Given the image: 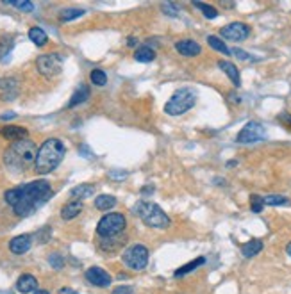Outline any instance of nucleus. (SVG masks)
I'll return each instance as SVG.
<instances>
[{
	"label": "nucleus",
	"mask_w": 291,
	"mask_h": 294,
	"mask_svg": "<svg viewBox=\"0 0 291 294\" xmlns=\"http://www.w3.org/2000/svg\"><path fill=\"white\" fill-rule=\"evenodd\" d=\"M52 196V187L47 180H34L20 187L8 189L4 192V200L8 205H11L16 216L27 218L34 211L45 205L48 198Z\"/></svg>",
	"instance_id": "obj_1"
},
{
	"label": "nucleus",
	"mask_w": 291,
	"mask_h": 294,
	"mask_svg": "<svg viewBox=\"0 0 291 294\" xmlns=\"http://www.w3.org/2000/svg\"><path fill=\"white\" fill-rule=\"evenodd\" d=\"M36 143L31 139H22V141L13 143L4 152V164L8 170L20 173V171H25L27 168L36 164Z\"/></svg>",
	"instance_id": "obj_2"
},
{
	"label": "nucleus",
	"mask_w": 291,
	"mask_h": 294,
	"mask_svg": "<svg viewBox=\"0 0 291 294\" xmlns=\"http://www.w3.org/2000/svg\"><path fill=\"white\" fill-rule=\"evenodd\" d=\"M66 155V146L61 139L50 138L40 146L36 155V171L40 175H48L63 162V157Z\"/></svg>",
	"instance_id": "obj_3"
},
{
	"label": "nucleus",
	"mask_w": 291,
	"mask_h": 294,
	"mask_svg": "<svg viewBox=\"0 0 291 294\" xmlns=\"http://www.w3.org/2000/svg\"><path fill=\"white\" fill-rule=\"evenodd\" d=\"M134 214L138 216L147 226H150V228L163 230L170 226V218H168V214L159 207V205L152 204V202H145V200L138 202V204L134 205Z\"/></svg>",
	"instance_id": "obj_4"
},
{
	"label": "nucleus",
	"mask_w": 291,
	"mask_h": 294,
	"mask_svg": "<svg viewBox=\"0 0 291 294\" xmlns=\"http://www.w3.org/2000/svg\"><path fill=\"white\" fill-rule=\"evenodd\" d=\"M197 104V93L191 87H182L177 89L170 96V100L164 106V113L170 116H181V114L188 113L189 109H193Z\"/></svg>",
	"instance_id": "obj_5"
},
{
	"label": "nucleus",
	"mask_w": 291,
	"mask_h": 294,
	"mask_svg": "<svg viewBox=\"0 0 291 294\" xmlns=\"http://www.w3.org/2000/svg\"><path fill=\"white\" fill-rule=\"evenodd\" d=\"M127 226V219L120 212H111L106 214L97 225V234H99L102 239H113V237L120 236L122 232Z\"/></svg>",
	"instance_id": "obj_6"
},
{
	"label": "nucleus",
	"mask_w": 291,
	"mask_h": 294,
	"mask_svg": "<svg viewBox=\"0 0 291 294\" xmlns=\"http://www.w3.org/2000/svg\"><path fill=\"white\" fill-rule=\"evenodd\" d=\"M122 260L127 266L129 269H134V271H141L149 264V250H147L143 244H132L131 248L124 251L122 255Z\"/></svg>",
	"instance_id": "obj_7"
},
{
	"label": "nucleus",
	"mask_w": 291,
	"mask_h": 294,
	"mask_svg": "<svg viewBox=\"0 0 291 294\" xmlns=\"http://www.w3.org/2000/svg\"><path fill=\"white\" fill-rule=\"evenodd\" d=\"M266 138V128L263 127L257 121H248L243 128L240 130V134L236 136V141L240 145H254Z\"/></svg>",
	"instance_id": "obj_8"
},
{
	"label": "nucleus",
	"mask_w": 291,
	"mask_h": 294,
	"mask_svg": "<svg viewBox=\"0 0 291 294\" xmlns=\"http://www.w3.org/2000/svg\"><path fill=\"white\" fill-rule=\"evenodd\" d=\"M63 66V57L59 54H43L38 57L36 68L41 75L45 77H54L61 72Z\"/></svg>",
	"instance_id": "obj_9"
},
{
	"label": "nucleus",
	"mask_w": 291,
	"mask_h": 294,
	"mask_svg": "<svg viewBox=\"0 0 291 294\" xmlns=\"http://www.w3.org/2000/svg\"><path fill=\"white\" fill-rule=\"evenodd\" d=\"M250 36V27L243 22H232L222 29V38L229 41H243Z\"/></svg>",
	"instance_id": "obj_10"
},
{
	"label": "nucleus",
	"mask_w": 291,
	"mask_h": 294,
	"mask_svg": "<svg viewBox=\"0 0 291 294\" xmlns=\"http://www.w3.org/2000/svg\"><path fill=\"white\" fill-rule=\"evenodd\" d=\"M86 280L95 287H109L111 285V275L106 269L99 268V266H93L86 271Z\"/></svg>",
	"instance_id": "obj_11"
},
{
	"label": "nucleus",
	"mask_w": 291,
	"mask_h": 294,
	"mask_svg": "<svg viewBox=\"0 0 291 294\" xmlns=\"http://www.w3.org/2000/svg\"><path fill=\"white\" fill-rule=\"evenodd\" d=\"M175 50L184 57H195L202 52V47L195 40H181L175 43Z\"/></svg>",
	"instance_id": "obj_12"
},
{
	"label": "nucleus",
	"mask_w": 291,
	"mask_h": 294,
	"mask_svg": "<svg viewBox=\"0 0 291 294\" xmlns=\"http://www.w3.org/2000/svg\"><path fill=\"white\" fill-rule=\"evenodd\" d=\"M31 246H33V237L31 236H16L11 239V243H9V250L13 251L15 255H23L27 253V251L31 250Z\"/></svg>",
	"instance_id": "obj_13"
},
{
	"label": "nucleus",
	"mask_w": 291,
	"mask_h": 294,
	"mask_svg": "<svg viewBox=\"0 0 291 294\" xmlns=\"http://www.w3.org/2000/svg\"><path fill=\"white\" fill-rule=\"evenodd\" d=\"M2 136L9 141L16 143V141H22V139H27L29 132H27L25 127H18V125H8V127L2 128Z\"/></svg>",
	"instance_id": "obj_14"
},
{
	"label": "nucleus",
	"mask_w": 291,
	"mask_h": 294,
	"mask_svg": "<svg viewBox=\"0 0 291 294\" xmlns=\"http://www.w3.org/2000/svg\"><path fill=\"white\" fill-rule=\"evenodd\" d=\"M90 86H86V84H80L79 87H77V91L72 94V98H70V102H68V107L72 109V107H77L80 106V104H84L86 100H90Z\"/></svg>",
	"instance_id": "obj_15"
},
{
	"label": "nucleus",
	"mask_w": 291,
	"mask_h": 294,
	"mask_svg": "<svg viewBox=\"0 0 291 294\" xmlns=\"http://www.w3.org/2000/svg\"><path fill=\"white\" fill-rule=\"evenodd\" d=\"M36 287H38V280L34 278L33 275H22L18 278V282H16V290H18L20 294L33 292V290H36Z\"/></svg>",
	"instance_id": "obj_16"
},
{
	"label": "nucleus",
	"mask_w": 291,
	"mask_h": 294,
	"mask_svg": "<svg viewBox=\"0 0 291 294\" xmlns=\"http://www.w3.org/2000/svg\"><path fill=\"white\" fill-rule=\"evenodd\" d=\"M218 66H220V70H222V72L225 73V75L229 77L230 80H232L234 86H236V87H240V86H241L240 72H238V68L232 64V62H229V61H220V62H218Z\"/></svg>",
	"instance_id": "obj_17"
},
{
	"label": "nucleus",
	"mask_w": 291,
	"mask_h": 294,
	"mask_svg": "<svg viewBox=\"0 0 291 294\" xmlns=\"http://www.w3.org/2000/svg\"><path fill=\"white\" fill-rule=\"evenodd\" d=\"M80 211H82V202H79V200L68 202V204L61 209V218L70 221V219L77 218V216L80 214Z\"/></svg>",
	"instance_id": "obj_18"
},
{
	"label": "nucleus",
	"mask_w": 291,
	"mask_h": 294,
	"mask_svg": "<svg viewBox=\"0 0 291 294\" xmlns=\"http://www.w3.org/2000/svg\"><path fill=\"white\" fill-rule=\"evenodd\" d=\"M15 48V38L4 36L0 40V62H8L11 59V52Z\"/></svg>",
	"instance_id": "obj_19"
},
{
	"label": "nucleus",
	"mask_w": 291,
	"mask_h": 294,
	"mask_svg": "<svg viewBox=\"0 0 291 294\" xmlns=\"http://www.w3.org/2000/svg\"><path fill=\"white\" fill-rule=\"evenodd\" d=\"M261 250H263V241L259 239H250L248 243H245L243 246H241V253H243L245 258L255 257L257 253H261Z\"/></svg>",
	"instance_id": "obj_20"
},
{
	"label": "nucleus",
	"mask_w": 291,
	"mask_h": 294,
	"mask_svg": "<svg viewBox=\"0 0 291 294\" xmlns=\"http://www.w3.org/2000/svg\"><path fill=\"white\" fill-rule=\"evenodd\" d=\"M93 192H95V189H93V185H90V184H80V185H77V187H73L72 191H70V196L72 198H77V200H84V198H90V196H93Z\"/></svg>",
	"instance_id": "obj_21"
},
{
	"label": "nucleus",
	"mask_w": 291,
	"mask_h": 294,
	"mask_svg": "<svg viewBox=\"0 0 291 294\" xmlns=\"http://www.w3.org/2000/svg\"><path fill=\"white\" fill-rule=\"evenodd\" d=\"M29 40L33 41L36 47H43V45H47L48 36H47V32L41 29V27H31L29 29Z\"/></svg>",
	"instance_id": "obj_22"
},
{
	"label": "nucleus",
	"mask_w": 291,
	"mask_h": 294,
	"mask_svg": "<svg viewBox=\"0 0 291 294\" xmlns=\"http://www.w3.org/2000/svg\"><path fill=\"white\" fill-rule=\"evenodd\" d=\"M117 205V198L111 194H100L95 198V207L99 209V211H109Z\"/></svg>",
	"instance_id": "obj_23"
},
{
	"label": "nucleus",
	"mask_w": 291,
	"mask_h": 294,
	"mask_svg": "<svg viewBox=\"0 0 291 294\" xmlns=\"http://www.w3.org/2000/svg\"><path fill=\"white\" fill-rule=\"evenodd\" d=\"M202 264H206V257L195 258V260L188 262V264L181 266V268H179L177 271H175V276H184V275H188V273H191V271H195L197 268H200Z\"/></svg>",
	"instance_id": "obj_24"
},
{
	"label": "nucleus",
	"mask_w": 291,
	"mask_h": 294,
	"mask_svg": "<svg viewBox=\"0 0 291 294\" xmlns=\"http://www.w3.org/2000/svg\"><path fill=\"white\" fill-rule=\"evenodd\" d=\"M134 59L138 62H152L156 59V52L150 47H141L134 52Z\"/></svg>",
	"instance_id": "obj_25"
},
{
	"label": "nucleus",
	"mask_w": 291,
	"mask_h": 294,
	"mask_svg": "<svg viewBox=\"0 0 291 294\" xmlns=\"http://www.w3.org/2000/svg\"><path fill=\"white\" fill-rule=\"evenodd\" d=\"M84 15V9H79V8H66L59 13V20L61 22H72V20H77Z\"/></svg>",
	"instance_id": "obj_26"
},
{
	"label": "nucleus",
	"mask_w": 291,
	"mask_h": 294,
	"mask_svg": "<svg viewBox=\"0 0 291 294\" xmlns=\"http://www.w3.org/2000/svg\"><path fill=\"white\" fill-rule=\"evenodd\" d=\"M265 205H272V207H280V205H289V198L282 194H268L263 198Z\"/></svg>",
	"instance_id": "obj_27"
},
{
	"label": "nucleus",
	"mask_w": 291,
	"mask_h": 294,
	"mask_svg": "<svg viewBox=\"0 0 291 294\" xmlns=\"http://www.w3.org/2000/svg\"><path fill=\"white\" fill-rule=\"evenodd\" d=\"M208 43H209V47L211 48H215L216 52H220V54H223V55H230V48L227 47L225 43H223L220 38H216V36H208Z\"/></svg>",
	"instance_id": "obj_28"
},
{
	"label": "nucleus",
	"mask_w": 291,
	"mask_h": 294,
	"mask_svg": "<svg viewBox=\"0 0 291 294\" xmlns=\"http://www.w3.org/2000/svg\"><path fill=\"white\" fill-rule=\"evenodd\" d=\"M193 8L200 9V11L204 13L206 18H209V20L218 18V9L213 8V6H209V4H202V2H195V0H193Z\"/></svg>",
	"instance_id": "obj_29"
},
{
	"label": "nucleus",
	"mask_w": 291,
	"mask_h": 294,
	"mask_svg": "<svg viewBox=\"0 0 291 294\" xmlns=\"http://www.w3.org/2000/svg\"><path fill=\"white\" fill-rule=\"evenodd\" d=\"M90 79H91V82H93L95 86H99V87H102V86H106V84H107L106 72H104V70H100V68H95L93 72L90 73Z\"/></svg>",
	"instance_id": "obj_30"
},
{
	"label": "nucleus",
	"mask_w": 291,
	"mask_h": 294,
	"mask_svg": "<svg viewBox=\"0 0 291 294\" xmlns=\"http://www.w3.org/2000/svg\"><path fill=\"white\" fill-rule=\"evenodd\" d=\"M263 207H265V202H263V196L259 194H252L250 196V209L252 212H261Z\"/></svg>",
	"instance_id": "obj_31"
},
{
	"label": "nucleus",
	"mask_w": 291,
	"mask_h": 294,
	"mask_svg": "<svg viewBox=\"0 0 291 294\" xmlns=\"http://www.w3.org/2000/svg\"><path fill=\"white\" fill-rule=\"evenodd\" d=\"M48 264H50L54 269H63L65 258H63V255H59V253H50L48 255Z\"/></svg>",
	"instance_id": "obj_32"
},
{
	"label": "nucleus",
	"mask_w": 291,
	"mask_h": 294,
	"mask_svg": "<svg viewBox=\"0 0 291 294\" xmlns=\"http://www.w3.org/2000/svg\"><path fill=\"white\" fill-rule=\"evenodd\" d=\"M161 11H163L164 15L171 16V18L179 16V8L175 4H170V2H164V4H161Z\"/></svg>",
	"instance_id": "obj_33"
},
{
	"label": "nucleus",
	"mask_w": 291,
	"mask_h": 294,
	"mask_svg": "<svg viewBox=\"0 0 291 294\" xmlns=\"http://www.w3.org/2000/svg\"><path fill=\"white\" fill-rule=\"evenodd\" d=\"M15 86H16V80L15 79H0V89H2V91L15 89Z\"/></svg>",
	"instance_id": "obj_34"
},
{
	"label": "nucleus",
	"mask_w": 291,
	"mask_h": 294,
	"mask_svg": "<svg viewBox=\"0 0 291 294\" xmlns=\"http://www.w3.org/2000/svg\"><path fill=\"white\" fill-rule=\"evenodd\" d=\"M11 6H15V8H18L20 11H34V4H31V2H9Z\"/></svg>",
	"instance_id": "obj_35"
},
{
	"label": "nucleus",
	"mask_w": 291,
	"mask_h": 294,
	"mask_svg": "<svg viewBox=\"0 0 291 294\" xmlns=\"http://www.w3.org/2000/svg\"><path fill=\"white\" fill-rule=\"evenodd\" d=\"M230 54H234L238 59H241V61H250V59H252V55L247 54L245 50H241V48H232V50H230Z\"/></svg>",
	"instance_id": "obj_36"
},
{
	"label": "nucleus",
	"mask_w": 291,
	"mask_h": 294,
	"mask_svg": "<svg viewBox=\"0 0 291 294\" xmlns=\"http://www.w3.org/2000/svg\"><path fill=\"white\" fill-rule=\"evenodd\" d=\"M111 294H132V287L131 285H118Z\"/></svg>",
	"instance_id": "obj_37"
},
{
	"label": "nucleus",
	"mask_w": 291,
	"mask_h": 294,
	"mask_svg": "<svg viewBox=\"0 0 291 294\" xmlns=\"http://www.w3.org/2000/svg\"><path fill=\"white\" fill-rule=\"evenodd\" d=\"M127 171H120V173H118V171H111L109 173V177L111 178H114V180H124L125 177H127Z\"/></svg>",
	"instance_id": "obj_38"
},
{
	"label": "nucleus",
	"mask_w": 291,
	"mask_h": 294,
	"mask_svg": "<svg viewBox=\"0 0 291 294\" xmlns=\"http://www.w3.org/2000/svg\"><path fill=\"white\" fill-rule=\"evenodd\" d=\"M279 121L280 123H284V125H287V127H291V114H280Z\"/></svg>",
	"instance_id": "obj_39"
},
{
	"label": "nucleus",
	"mask_w": 291,
	"mask_h": 294,
	"mask_svg": "<svg viewBox=\"0 0 291 294\" xmlns=\"http://www.w3.org/2000/svg\"><path fill=\"white\" fill-rule=\"evenodd\" d=\"M80 153H84V155H86V159H93V153L90 152V148H88L86 145H84L82 148H80Z\"/></svg>",
	"instance_id": "obj_40"
},
{
	"label": "nucleus",
	"mask_w": 291,
	"mask_h": 294,
	"mask_svg": "<svg viewBox=\"0 0 291 294\" xmlns=\"http://www.w3.org/2000/svg\"><path fill=\"white\" fill-rule=\"evenodd\" d=\"M57 294H79V292L73 290V289H70V287H63V289H59Z\"/></svg>",
	"instance_id": "obj_41"
},
{
	"label": "nucleus",
	"mask_w": 291,
	"mask_h": 294,
	"mask_svg": "<svg viewBox=\"0 0 291 294\" xmlns=\"http://www.w3.org/2000/svg\"><path fill=\"white\" fill-rule=\"evenodd\" d=\"M16 116V114L15 113H13V111H9V113H4V114H2V116H0V118H2V120H13V118H15Z\"/></svg>",
	"instance_id": "obj_42"
},
{
	"label": "nucleus",
	"mask_w": 291,
	"mask_h": 294,
	"mask_svg": "<svg viewBox=\"0 0 291 294\" xmlns=\"http://www.w3.org/2000/svg\"><path fill=\"white\" fill-rule=\"evenodd\" d=\"M154 191H156V189H154V185H149V187H143V189H141L143 194H152Z\"/></svg>",
	"instance_id": "obj_43"
},
{
	"label": "nucleus",
	"mask_w": 291,
	"mask_h": 294,
	"mask_svg": "<svg viewBox=\"0 0 291 294\" xmlns=\"http://www.w3.org/2000/svg\"><path fill=\"white\" fill-rule=\"evenodd\" d=\"M127 45H129V47H136V45H138V40H136V38H129Z\"/></svg>",
	"instance_id": "obj_44"
},
{
	"label": "nucleus",
	"mask_w": 291,
	"mask_h": 294,
	"mask_svg": "<svg viewBox=\"0 0 291 294\" xmlns=\"http://www.w3.org/2000/svg\"><path fill=\"white\" fill-rule=\"evenodd\" d=\"M34 294H50L48 290H34Z\"/></svg>",
	"instance_id": "obj_45"
},
{
	"label": "nucleus",
	"mask_w": 291,
	"mask_h": 294,
	"mask_svg": "<svg viewBox=\"0 0 291 294\" xmlns=\"http://www.w3.org/2000/svg\"><path fill=\"white\" fill-rule=\"evenodd\" d=\"M236 160H230V162H227V166H229V168H232V166H236Z\"/></svg>",
	"instance_id": "obj_46"
},
{
	"label": "nucleus",
	"mask_w": 291,
	"mask_h": 294,
	"mask_svg": "<svg viewBox=\"0 0 291 294\" xmlns=\"http://www.w3.org/2000/svg\"><path fill=\"white\" fill-rule=\"evenodd\" d=\"M286 251H287V255H289V257H291V243L286 246Z\"/></svg>",
	"instance_id": "obj_47"
}]
</instances>
